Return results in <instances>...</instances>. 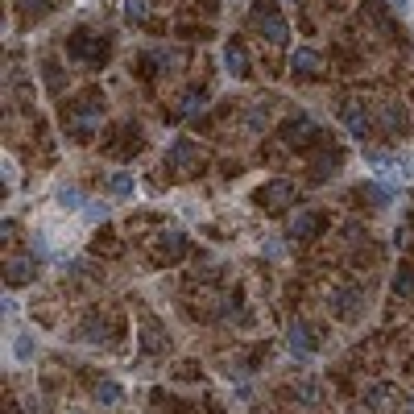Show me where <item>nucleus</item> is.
<instances>
[{
    "mask_svg": "<svg viewBox=\"0 0 414 414\" xmlns=\"http://www.w3.org/2000/svg\"><path fill=\"white\" fill-rule=\"evenodd\" d=\"M344 129H348V137H357V141H365L368 137V129H373V116L365 112V104H348L344 108Z\"/></svg>",
    "mask_w": 414,
    "mask_h": 414,
    "instance_id": "f257e3e1",
    "label": "nucleus"
},
{
    "mask_svg": "<svg viewBox=\"0 0 414 414\" xmlns=\"http://www.w3.org/2000/svg\"><path fill=\"white\" fill-rule=\"evenodd\" d=\"M290 199H294V186L286 183V179H277V183L257 191V203H261V207H286Z\"/></svg>",
    "mask_w": 414,
    "mask_h": 414,
    "instance_id": "f03ea898",
    "label": "nucleus"
},
{
    "mask_svg": "<svg viewBox=\"0 0 414 414\" xmlns=\"http://www.w3.org/2000/svg\"><path fill=\"white\" fill-rule=\"evenodd\" d=\"M257 29H261L274 46H286V42H290V25H286L277 13H261V17H257Z\"/></svg>",
    "mask_w": 414,
    "mask_h": 414,
    "instance_id": "7ed1b4c3",
    "label": "nucleus"
},
{
    "mask_svg": "<svg viewBox=\"0 0 414 414\" xmlns=\"http://www.w3.org/2000/svg\"><path fill=\"white\" fill-rule=\"evenodd\" d=\"M286 340H290V348H294L298 357H315V348H319L307 323H290V331H286Z\"/></svg>",
    "mask_w": 414,
    "mask_h": 414,
    "instance_id": "20e7f679",
    "label": "nucleus"
},
{
    "mask_svg": "<svg viewBox=\"0 0 414 414\" xmlns=\"http://www.w3.org/2000/svg\"><path fill=\"white\" fill-rule=\"evenodd\" d=\"M319 67H323V58L319 54H315V50H294V54H290V71H294V75H319Z\"/></svg>",
    "mask_w": 414,
    "mask_h": 414,
    "instance_id": "39448f33",
    "label": "nucleus"
},
{
    "mask_svg": "<svg viewBox=\"0 0 414 414\" xmlns=\"http://www.w3.org/2000/svg\"><path fill=\"white\" fill-rule=\"evenodd\" d=\"M377 116H381V125H385L389 133H402V129H406V116H402V108H398L394 99H381V112H377Z\"/></svg>",
    "mask_w": 414,
    "mask_h": 414,
    "instance_id": "423d86ee",
    "label": "nucleus"
},
{
    "mask_svg": "<svg viewBox=\"0 0 414 414\" xmlns=\"http://www.w3.org/2000/svg\"><path fill=\"white\" fill-rule=\"evenodd\" d=\"M224 62H228L232 75H249V58H244V46H240V42H228V46H224Z\"/></svg>",
    "mask_w": 414,
    "mask_h": 414,
    "instance_id": "0eeeda50",
    "label": "nucleus"
},
{
    "mask_svg": "<svg viewBox=\"0 0 414 414\" xmlns=\"http://www.w3.org/2000/svg\"><path fill=\"white\" fill-rule=\"evenodd\" d=\"M95 402H99V406H120V402H125V389H120L116 381H99V385H95Z\"/></svg>",
    "mask_w": 414,
    "mask_h": 414,
    "instance_id": "6e6552de",
    "label": "nucleus"
},
{
    "mask_svg": "<svg viewBox=\"0 0 414 414\" xmlns=\"http://www.w3.org/2000/svg\"><path fill=\"white\" fill-rule=\"evenodd\" d=\"M357 298H361L357 290H336V294H331V311H336V315H352V311H357Z\"/></svg>",
    "mask_w": 414,
    "mask_h": 414,
    "instance_id": "1a4fd4ad",
    "label": "nucleus"
},
{
    "mask_svg": "<svg viewBox=\"0 0 414 414\" xmlns=\"http://www.w3.org/2000/svg\"><path fill=\"white\" fill-rule=\"evenodd\" d=\"M108 191H112V195H120V199H129V195L137 191V179H133V174H125V170H116V174L108 179Z\"/></svg>",
    "mask_w": 414,
    "mask_h": 414,
    "instance_id": "9d476101",
    "label": "nucleus"
},
{
    "mask_svg": "<svg viewBox=\"0 0 414 414\" xmlns=\"http://www.w3.org/2000/svg\"><path fill=\"white\" fill-rule=\"evenodd\" d=\"M365 162L373 166V174H389V170L398 166V162H394L389 153H381V149H365Z\"/></svg>",
    "mask_w": 414,
    "mask_h": 414,
    "instance_id": "9b49d317",
    "label": "nucleus"
},
{
    "mask_svg": "<svg viewBox=\"0 0 414 414\" xmlns=\"http://www.w3.org/2000/svg\"><path fill=\"white\" fill-rule=\"evenodd\" d=\"M315 228H319V216H315V212H303V216L290 224V232H294V236H315Z\"/></svg>",
    "mask_w": 414,
    "mask_h": 414,
    "instance_id": "f8f14e48",
    "label": "nucleus"
},
{
    "mask_svg": "<svg viewBox=\"0 0 414 414\" xmlns=\"http://www.w3.org/2000/svg\"><path fill=\"white\" fill-rule=\"evenodd\" d=\"M145 17H149V0H125V21L141 25Z\"/></svg>",
    "mask_w": 414,
    "mask_h": 414,
    "instance_id": "ddd939ff",
    "label": "nucleus"
},
{
    "mask_svg": "<svg viewBox=\"0 0 414 414\" xmlns=\"http://www.w3.org/2000/svg\"><path fill=\"white\" fill-rule=\"evenodd\" d=\"M13 352H17V361H29V357L38 352V344H34V336H17V340H13Z\"/></svg>",
    "mask_w": 414,
    "mask_h": 414,
    "instance_id": "4468645a",
    "label": "nucleus"
},
{
    "mask_svg": "<svg viewBox=\"0 0 414 414\" xmlns=\"http://www.w3.org/2000/svg\"><path fill=\"white\" fill-rule=\"evenodd\" d=\"M58 207H67V212H79V207H83V195H79L75 186H67V191L58 195Z\"/></svg>",
    "mask_w": 414,
    "mask_h": 414,
    "instance_id": "2eb2a0df",
    "label": "nucleus"
},
{
    "mask_svg": "<svg viewBox=\"0 0 414 414\" xmlns=\"http://www.w3.org/2000/svg\"><path fill=\"white\" fill-rule=\"evenodd\" d=\"M170 158H174L179 166H186V162H195V149H191L186 141H174V145H170Z\"/></svg>",
    "mask_w": 414,
    "mask_h": 414,
    "instance_id": "dca6fc26",
    "label": "nucleus"
},
{
    "mask_svg": "<svg viewBox=\"0 0 414 414\" xmlns=\"http://www.w3.org/2000/svg\"><path fill=\"white\" fill-rule=\"evenodd\" d=\"M394 290H398V294H410V290H414V270H410V265L394 277Z\"/></svg>",
    "mask_w": 414,
    "mask_h": 414,
    "instance_id": "f3484780",
    "label": "nucleus"
},
{
    "mask_svg": "<svg viewBox=\"0 0 414 414\" xmlns=\"http://www.w3.org/2000/svg\"><path fill=\"white\" fill-rule=\"evenodd\" d=\"M207 108V95H186L183 99V116H195V112H203Z\"/></svg>",
    "mask_w": 414,
    "mask_h": 414,
    "instance_id": "a211bd4d",
    "label": "nucleus"
},
{
    "mask_svg": "<svg viewBox=\"0 0 414 414\" xmlns=\"http://www.w3.org/2000/svg\"><path fill=\"white\" fill-rule=\"evenodd\" d=\"M265 120H270V116H265V112H261V108H253V112H249V116H244V125H249V129H253V133H261V129H265Z\"/></svg>",
    "mask_w": 414,
    "mask_h": 414,
    "instance_id": "6ab92c4d",
    "label": "nucleus"
},
{
    "mask_svg": "<svg viewBox=\"0 0 414 414\" xmlns=\"http://www.w3.org/2000/svg\"><path fill=\"white\" fill-rule=\"evenodd\" d=\"M303 129H307V120H290V125H286V141H298V137H307Z\"/></svg>",
    "mask_w": 414,
    "mask_h": 414,
    "instance_id": "aec40b11",
    "label": "nucleus"
},
{
    "mask_svg": "<svg viewBox=\"0 0 414 414\" xmlns=\"http://www.w3.org/2000/svg\"><path fill=\"white\" fill-rule=\"evenodd\" d=\"M29 261H13V270H8V282H25L29 277V270H25Z\"/></svg>",
    "mask_w": 414,
    "mask_h": 414,
    "instance_id": "412c9836",
    "label": "nucleus"
},
{
    "mask_svg": "<svg viewBox=\"0 0 414 414\" xmlns=\"http://www.w3.org/2000/svg\"><path fill=\"white\" fill-rule=\"evenodd\" d=\"M303 402H311V406L319 402V385L315 381H303Z\"/></svg>",
    "mask_w": 414,
    "mask_h": 414,
    "instance_id": "4be33fe9",
    "label": "nucleus"
},
{
    "mask_svg": "<svg viewBox=\"0 0 414 414\" xmlns=\"http://www.w3.org/2000/svg\"><path fill=\"white\" fill-rule=\"evenodd\" d=\"M83 212H88V220H104L108 216V203H88Z\"/></svg>",
    "mask_w": 414,
    "mask_h": 414,
    "instance_id": "5701e85b",
    "label": "nucleus"
},
{
    "mask_svg": "<svg viewBox=\"0 0 414 414\" xmlns=\"http://www.w3.org/2000/svg\"><path fill=\"white\" fill-rule=\"evenodd\" d=\"M389 4H394L398 13H410V0H389Z\"/></svg>",
    "mask_w": 414,
    "mask_h": 414,
    "instance_id": "b1692460",
    "label": "nucleus"
},
{
    "mask_svg": "<svg viewBox=\"0 0 414 414\" xmlns=\"http://www.w3.org/2000/svg\"><path fill=\"white\" fill-rule=\"evenodd\" d=\"M286 4H298V0H286Z\"/></svg>",
    "mask_w": 414,
    "mask_h": 414,
    "instance_id": "393cba45",
    "label": "nucleus"
},
{
    "mask_svg": "<svg viewBox=\"0 0 414 414\" xmlns=\"http://www.w3.org/2000/svg\"><path fill=\"white\" fill-rule=\"evenodd\" d=\"M410 414H414V402H410Z\"/></svg>",
    "mask_w": 414,
    "mask_h": 414,
    "instance_id": "a878e982",
    "label": "nucleus"
}]
</instances>
